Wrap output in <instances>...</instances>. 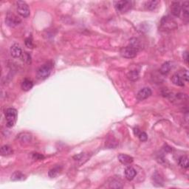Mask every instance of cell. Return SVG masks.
I'll return each instance as SVG.
<instances>
[{
    "mask_svg": "<svg viewBox=\"0 0 189 189\" xmlns=\"http://www.w3.org/2000/svg\"><path fill=\"white\" fill-rule=\"evenodd\" d=\"M18 118L17 110L13 108H9L5 112V120H6V126L8 128L14 127L17 123Z\"/></svg>",
    "mask_w": 189,
    "mask_h": 189,
    "instance_id": "1",
    "label": "cell"
},
{
    "mask_svg": "<svg viewBox=\"0 0 189 189\" xmlns=\"http://www.w3.org/2000/svg\"><path fill=\"white\" fill-rule=\"evenodd\" d=\"M161 28L165 31L173 30L177 28V25L176 21L170 17H164L161 19Z\"/></svg>",
    "mask_w": 189,
    "mask_h": 189,
    "instance_id": "2",
    "label": "cell"
},
{
    "mask_svg": "<svg viewBox=\"0 0 189 189\" xmlns=\"http://www.w3.org/2000/svg\"><path fill=\"white\" fill-rule=\"evenodd\" d=\"M138 52V48L130 44L129 46L125 47L120 50V55L126 59H133L136 57Z\"/></svg>",
    "mask_w": 189,
    "mask_h": 189,
    "instance_id": "3",
    "label": "cell"
},
{
    "mask_svg": "<svg viewBox=\"0 0 189 189\" xmlns=\"http://www.w3.org/2000/svg\"><path fill=\"white\" fill-rule=\"evenodd\" d=\"M17 12L21 17L27 18L30 16V11L28 4L25 2L18 1L17 2Z\"/></svg>",
    "mask_w": 189,
    "mask_h": 189,
    "instance_id": "4",
    "label": "cell"
},
{
    "mask_svg": "<svg viewBox=\"0 0 189 189\" xmlns=\"http://www.w3.org/2000/svg\"><path fill=\"white\" fill-rule=\"evenodd\" d=\"M115 8L118 12L126 13L132 8V2L130 1H117L115 2Z\"/></svg>",
    "mask_w": 189,
    "mask_h": 189,
    "instance_id": "5",
    "label": "cell"
},
{
    "mask_svg": "<svg viewBox=\"0 0 189 189\" xmlns=\"http://www.w3.org/2000/svg\"><path fill=\"white\" fill-rule=\"evenodd\" d=\"M52 66L50 64H44L43 66H40L37 71V77L41 80H44L46 79L51 73Z\"/></svg>",
    "mask_w": 189,
    "mask_h": 189,
    "instance_id": "6",
    "label": "cell"
},
{
    "mask_svg": "<svg viewBox=\"0 0 189 189\" xmlns=\"http://www.w3.org/2000/svg\"><path fill=\"white\" fill-rule=\"evenodd\" d=\"M20 21L21 20L19 19V18L14 15L13 13H8L6 17V19H5L6 24L9 27H11V28L17 26V25L20 23Z\"/></svg>",
    "mask_w": 189,
    "mask_h": 189,
    "instance_id": "7",
    "label": "cell"
},
{
    "mask_svg": "<svg viewBox=\"0 0 189 189\" xmlns=\"http://www.w3.org/2000/svg\"><path fill=\"white\" fill-rule=\"evenodd\" d=\"M152 95V90L149 87H144L138 92L137 95V99L138 100H143L145 99L148 98Z\"/></svg>",
    "mask_w": 189,
    "mask_h": 189,
    "instance_id": "8",
    "label": "cell"
},
{
    "mask_svg": "<svg viewBox=\"0 0 189 189\" xmlns=\"http://www.w3.org/2000/svg\"><path fill=\"white\" fill-rule=\"evenodd\" d=\"M10 55L13 58H19L22 55V50L19 44H14L10 47Z\"/></svg>",
    "mask_w": 189,
    "mask_h": 189,
    "instance_id": "9",
    "label": "cell"
},
{
    "mask_svg": "<svg viewBox=\"0 0 189 189\" xmlns=\"http://www.w3.org/2000/svg\"><path fill=\"white\" fill-rule=\"evenodd\" d=\"M171 11H172L173 15L175 16V17H180L182 12L180 3L178 2H172V5H171Z\"/></svg>",
    "mask_w": 189,
    "mask_h": 189,
    "instance_id": "10",
    "label": "cell"
},
{
    "mask_svg": "<svg viewBox=\"0 0 189 189\" xmlns=\"http://www.w3.org/2000/svg\"><path fill=\"white\" fill-rule=\"evenodd\" d=\"M118 161H119L122 164H123L125 165H130L131 163L133 162V161H134L132 157L127 155V154H119L118 157Z\"/></svg>",
    "mask_w": 189,
    "mask_h": 189,
    "instance_id": "11",
    "label": "cell"
},
{
    "mask_svg": "<svg viewBox=\"0 0 189 189\" xmlns=\"http://www.w3.org/2000/svg\"><path fill=\"white\" fill-rule=\"evenodd\" d=\"M137 175L136 170L132 167H127L125 169V177L128 180H132Z\"/></svg>",
    "mask_w": 189,
    "mask_h": 189,
    "instance_id": "12",
    "label": "cell"
},
{
    "mask_svg": "<svg viewBox=\"0 0 189 189\" xmlns=\"http://www.w3.org/2000/svg\"><path fill=\"white\" fill-rule=\"evenodd\" d=\"M21 89L22 90H24L25 92L30 91V89L33 88V83L31 80L28 78H25L24 81H23L22 83H21Z\"/></svg>",
    "mask_w": 189,
    "mask_h": 189,
    "instance_id": "13",
    "label": "cell"
},
{
    "mask_svg": "<svg viewBox=\"0 0 189 189\" xmlns=\"http://www.w3.org/2000/svg\"><path fill=\"white\" fill-rule=\"evenodd\" d=\"M109 187L113 188H123V185H122V182L119 178H112L110 182H109Z\"/></svg>",
    "mask_w": 189,
    "mask_h": 189,
    "instance_id": "14",
    "label": "cell"
},
{
    "mask_svg": "<svg viewBox=\"0 0 189 189\" xmlns=\"http://www.w3.org/2000/svg\"><path fill=\"white\" fill-rule=\"evenodd\" d=\"M172 81L174 84L175 85L179 86H184V83H183V80L182 78V77L177 73L174 74L172 77Z\"/></svg>",
    "mask_w": 189,
    "mask_h": 189,
    "instance_id": "15",
    "label": "cell"
},
{
    "mask_svg": "<svg viewBox=\"0 0 189 189\" xmlns=\"http://www.w3.org/2000/svg\"><path fill=\"white\" fill-rule=\"evenodd\" d=\"M178 163L180 165L182 168H188L189 167V163H188V156L183 155L180 157L178 160Z\"/></svg>",
    "mask_w": 189,
    "mask_h": 189,
    "instance_id": "16",
    "label": "cell"
},
{
    "mask_svg": "<svg viewBox=\"0 0 189 189\" xmlns=\"http://www.w3.org/2000/svg\"><path fill=\"white\" fill-rule=\"evenodd\" d=\"M181 10L183 13V16L185 19H188L189 16V2L185 1L181 5Z\"/></svg>",
    "mask_w": 189,
    "mask_h": 189,
    "instance_id": "17",
    "label": "cell"
},
{
    "mask_svg": "<svg viewBox=\"0 0 189 189\" xmlns=\"http://www.w3.org/2000/svg\"><path fill=\"white\" fill-rule=\"evenodd\" d=\"M159 2L152 0V1H147L145 2V7L147 10H154L157 7Z\"/></svg>",
    "mask_w": 189,
    "mask_h": 189,
    "instance_id": "18",
    "label": "cell"
},
{
    "mask_svg": "<svg viewBox=\"0 0 189 189\" xmlns=\"http://www.w3.org/2000/svg\"><path fill=\"white\" fill-rule=\"evenodd\" d=\"M171 68H172V64L171 62H166L163 64L161 68V73L163 75H166L170 72Z\"/></svg>",
    "mask_w": 189,
    "mask_h": 189,
    "instance_id": "19",
    "label": "cell"
},
{
    "mask_svg": "<svg viewBox=\"0 0 189 189\" xmlns=\"http://www.w3.org/2000/svg\"><path fill=\"white\" fill-rule=\"evenodd\" d=\"M0 152H1L2 156H8V155H10V154H12L13 152V149L10 148L9 146L5 145L2 147Z\"/></svg>",
    "mask_w": 189,
    "mask_h": 189,
    "instance_id": "20",
    "label": "cell"
},
{
    "mask_svg": "<svg viewBox=\"0 0 189 189\" xmlns=\"http://www.w3.org/2000/svg\"><path fill=\"white\" fill-rule=\"evenodd\" d=\"M25 179V176L21 172H16L12 174L11 180L13 181H20Z\"/></svg>",
    "mask_w": 189,
    "mask_h": 189,
    "instance_id": "21",
    "label": "cell"
},
{
    "mask_svg": "<svg viewBox=\"0 0 189 189\" xmlns=\"http://www.w3.org/2000/svg\"><path fill=\"white\" fill-rule=\"evenodd\" d=\"M127 76L129 80L132 81H136L139 78V73L136 71V70H132V71L129 72Z\"/></svg>",
    "mask_w": 189,
    "mask_h": 189,
    "instance_id": "22",
    "label": "cell"
},
{
    "mask_svg": "<svg viewBox=\"0 0 189 189\" xmlns=\"http://www.w3.org/2000/svg\"><path fill=\"white\" fill-rule=\"evenodd\" d=\"M60 171H61V167L55 166V167H54L53 168H52L51 170H50L49 173H48V175H49L50 177L54 178L56 177L58 174H59Z\"/></svg>",
    "mask_w": 189,
    "mask_h": 189,
    "instance_id": "23",
    "label": "cell"
},
{
    "mask_svg": "<svg viewBox=\"0 0 189 189\" xmlns=\"http://www.w3.org/2000/svg\"><path fill=\"white\" fill-rule=\"evenodd\" d=\"M139 138V140L142 142H145L146 141L147 139H148V135L146 134V133L144 132H141L139 134V135L138 136Z\"/></svg>",
    "mask_w": 189,
    "mask_h": 189,
    "instance_id": "24",
    "label": "cell"
},
{
    "mask_svg": "<svg viewBox=\"0 0 189 189\" xmlns=\"http://www.w3.org/2000/svg\"><path fill=\"white\" fill-rule=\"evenodd\" d=\"M25 44H26V46L29 48L33 47V41H32L31 38H28V39H26V40H25Z\"/></svg>",
    "mask_w": 189,
    "mask_h": 189,
    "instance_id": "25",
    "label": "cell"
},
{
    "mask_svg": "<svg viewBox=\"0 0 189 189\" xmlns=\"http://www.w3.org/2000/svg\"><path fill=\"white\" fill-rule=\"evenodd\" d=\"M182 78L184 79L185 81L188 82V70H184L183 73V77H182Z\"/></svg>",
    "mask_w": 189,
    "mask_h": 189,
    "instance_id": "26",
    "label": "cell"
},
{
    "mask_svg": "<svg viewBox=\"0 0 189 189\" xmlns=\"http://www.w3.org/2000/svg\"><path fill=\"white\" fill-rule=\"evenodd\" d=\"M33 158L36 160H41L44 158V156L41 155V154H37V153H36V154H33Z\"/></svg>",
    "mask_w": 189,
    "mask_h": 189,
    "instance_id": "27",
    "label": "cell"
},
{
    "mask_svg": "<svg viewBox=\"0 0 189 189\" xmlns=\"http://www.w3.org/2000/svg\"><path fill=\"white\" fill-rule=\"evenodd\" d=\"M183 59H184L185 62L186 63V64H188V52H185V53H183Z\"/></svg>",
    "mask_w": 189,
    "mask_h": 189,
    "instance_id": "28",
    "label": "cell"
},
{
    "mask_svg": "<svg viewBox=\"0 0 189 189\" xmlns=\"http://www.w3.org/2000/svg\"><path fill=\"white\" fill-rule=\"evenodd\" d=\"M140 132H141V131H140V129H138V128H134V135L138 136V135H139V134H140Z\"/></svg>",
    "mask_w": 189,
    "mask_h": 189,
    "instance_id": "29",
    "label": "cell"
}]
</instances>
